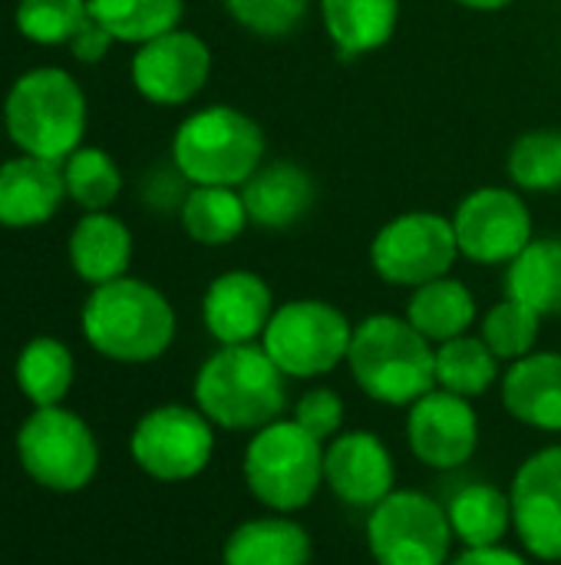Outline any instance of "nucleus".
I'll use <instances>...</instances> for the list:
<instances>
[{"label":"nucleus","mask_w":561,"mask_h":565,"mask_svg":"<svg viewBox=\"0 0 561 565\" xmlns=\"http://www.w3.org/2000/svg\"><path fill=\"white\" fill-rule=\"evenodd\" d=\"M288 377L261 344H222L195 377L198 411L225 430H261L288 407Z\"/></svg>","instance_id":"nucleus-1"},{"label":"nucleus","mask_w":561,"mask_h":565,"mask_svg":"<svg viewBox=\"0 0 561 565\" xmlns=\"http://www.w3.org/2000/svg\"><path fill=\"white\" fill-rule=\"evenodd\" d=\"M357 387L387 407H410L436 387L433 344L397 315H370L354 328L347 351Z\"/></svg>","instance_id":"nucleus-2"},{"label":"nucleus","mask_w":561,"mask_h":565,"mask_svg":"<svg viewBox=\"0 0 561 565\" xmlns=\"http://www.w3.org/2000/svg\"><path fill=\"white\" fill-rule=\"evenodd\" d=\"M83 334L109 361L149 364L169 351L175 338V311L159 288L122 275L96 285L86 298Z\"/></svg>","instance_id":"nucleus-3"},{"label":"nucleus","mask_w":561,"mask_h":565,"mask_svg":"<svg viewBox=\"0 0 561 565\" xmlns=\"http://www.w3.org/2000/svg\"><path fill=\"white\" fill-rule=\"evenodd\" d=\"M10 139L23 156L66 162L76 152L86 129V96L76 79L56 66L23 73L3 103Z\"/></svg>","instance_id":"nucleus-4"},{"label":"nucleus","mask_w":561,"mask_h":565,"mask_svg":"<svg viewBox=\"0 0 561 565\" xmlns=\"http://www.w3.org/2000/svg\"><path fill=\"white\" fill-rule=\"evenodd\" d=\"M245 487L271 513L304 510L324 483V444L311 437L294 417L274 420L245 447Z\"/></svg>","instance_id":"nucleus-5"},{"label":"nucleus","mask_w":561,"mask_h":565,"mask_svg":"<svg viewBox=\"0 0 561 565\" xmlns=\"http://www.w3.org/2000/svg\"><path fill=\"white\" fill-rule=\"evenodd\" d=\"M172 162L192 185H245L265 162V132L261 126L231 109L212 106L192 113L175 139Z\"/></svg>","instance_id":"nucleus-6"},{"label":"nucleus","mask_w":561,"mask_h":565,"mask_svg":"<svg viewBox=\"0 0 561 565\" xmlns=\"http://www.w3.org/2000/svg\"><path fill=\"white\" fill-rule=\"evenodd\" d=\"M350 338H354V324L341 308L327 301L301 298L274 308L261 334V348L281 367L284 377L311 381L331 374L337 364L347 361Z\"/></svg>","instance_id":"nucleus-7"},{"label":"nucleus","mask_w":561,"mask_h":565,"mask_svg":"<svg viewBox=\"0 0 561 565\" xmlns=\"http://www.w3.org/2000/svg\"><path fill=\"white\" fill-rule=\"evenodd\" d=\"M446 507L420 490H393L367 516V550L377 565H450Z\"/></svg>","instance_id":"nucleus-8"},{"label":"nucleus","mask_w":561,"mask_h":565,"mask_svg":"<svg viewBox=\"0 0 561 565\" xmlns=\"http://www.w3.org/2000/svg\"><path fill=\"white\" fill-rule=\"evenodd\" d=\"M17 454L30 480L53 493L83 490L99 470L93 430L69 411L36 407L17 434Z\"/></svg>","instance_id":"nucleus-9"},{"label":"nucleus","mask_w":561,"mask_h":565,"mask_svg":"<svg viewBox=\"0 0 561 565\" xmlns=\"http://www.w3.org/2000/svg\"><path fill=\"white\" fill-rule=\"evenodd\" d=\"M456 255L460 242L453 218L440 212H407L387 222L370 245L374 271L400 288H420L450 275Z\"/></svg>","instance_id":"nucleus-10"},{"label":"nucleus","mask_w":561,"mask_h":565,"mask_svg":"<svg viewBox=\"0 0 561 565\" xmlns=\"http://www.w3.org/2000/svg\"><path fill=\"white\" fill-rule=\"evenodd\" d=\"M215 424L198 407L165 404L149 411L132 437L129 450L142 473L162 483L195 480L215 454Z\"/></svg>","instance_id":"nucleus-11"},{"label":"nucleus","mask_w":561,"mask_h":565,"mask_svg":"<svg viewBox=\"0 0 561 565\" xmlns=\"http://www.w3.org/2000/svg\"><path fill=\"white\" fill-rule=\"evenodd\" d=\"M460 255L479 265H509L532 242V215L513 189H476L453 215Z\"/></svg>","instance_id":"nucleus-12"},{"label":"nucleus","mask_w":561,"mask_h":565,"mask_svg":"<svg viewBox=\"0 0 561 565\" xmlns=\"http://www.w3.org/2000/svg\"><path fill=\"white\" fill-rule=\"evenodd\" d=\"M509 503L522 550L542 563H561V444L522 460L509 487Z\"/></svg>","instance_id":"nucleus-13"},{"label":"nucleus","mask_w":561,"mask_h":565,"mask_svg":"<svg viewBox=\"0 0 561 565\" xmlns=\"http://www.w3.org/2000/svg\"><path fill=\"white\" fill-rule=\"evenodd\" d=\"M407 444L430 470H460L479 450V417L460 394L433 387L407 411Z\"/></svg>","instance_id":"nucleus-14"},{"label":"nucleus","mask_w":561,"mask_h":565,"mask_svg":"<svg viewBox=\"0 0 561 565\" xmlns=\"http://www.w3.org/2000/svg\"><path fill=\"white\" fill-rule=\"evenodd\" d=\"M212 73V53L202 36L169 30L139 46L132 56V83L155 106L188 103Z\"/></svg>","instance_id":"nucleus-15"},{"label":"nucleus","mask_w":561,"mask_h":565,"mask_svg":"<svg viewBox=\"0 0 561 565\" xmlns=\"http://www.w3.org/2000/svg\"><path fill=\"white\" fill-rule=\"evenodd\" d=\"M324 487L347 507L374 510L397 490L390 447L374 430H341L324 447Z\"/></svg>","instance_id":"nucleus-16"},{"label":"nucleus","mask_w":561,"mask_h":565,"mask_svg":"<svg viewBox=\"0 0 561 565\" xmlns=\"http://www.w3.org/2000/svg\"><path fill=\"white\" fill-rule=\"evenodd\" d=\"M274 315L271 288L255 271L218 275L202 301V321L218 344H255Z\"/></svg>","instance_id":"nucleus-17"},{"label":"nucleus","mask_w":561,"mask_h":565,"mask_svg":"<svg viewBox=\"0 0 561 565\" xmlns=\"http://www.w3.org/2000/svg\"><path fill=\"white\" fill-rule=\"evenodd\" d=\"M506 411L542 434H561V354L532 351L503 374Z\"/></svg>","instance_id":"nucleus-18"},{"label":"nucleus","mask_w":561,"mask_h":565,"mask_svg":"<svg viewBox=\"0 0 561 565\" xmlns=\"http://www.w3.org/2000/svg\"><path fill=\"white\" fill-rule=\"evenodd\" d=\"M66 195L63 166L36 156L0 166V225L30 228L56 215Z\"/></svg>","instance_id":"nucleus-19"},{"label":"nucleus","mask_w":561,"mask_h":565,"mask_svg":"<svg viewBox=\"0 0 561 565\" xmlns=\"http://www.w3.org/2000/svg\"><path fill=\"white\" fill-rule=\"evenodd\" d=\"M248 222L261 228H291L301 222L314 199V179L294 162H261L258 172L241 185Z\"/></svg>","instance_id":"nucleus-20"},{"label":"nucleus","mask_w":561,"mask_h":565,"mask_svg":"<svg viewBox=\"0 0 561 565\" xmlns=\"http://www.w3.org/2000/svg\"><path fill=\"white\" fill-rule=\"evenodd\" d=\"M311 533L291 516H258L231 530L222 565H311Z\"/></svg>","instance_id":"nucleus-21"},{"label":"nucleus","mask_w":561,"mask_h":565,"mask_svg":"<svg viewBox=\"0 0 561 565\" xmlns=\"http://www.w3.org/2000/svg\"><path fill=\"white\" fill-rule=\"evenodd\" d=\"M132 258L129 228L106 212H86L69 235V262L89 285H106L126 275Z\"/></svg>","instance_id":"nucleus-22"},{"label":"nucleus","mask_w":561,"mask_h":565,"mask_svg":"<svg viewBox=\"0 0 561 565\" xmlns=\"http://www.w3.org/2000/svg\"><path fill=\"white\" fill-rule=\"evenodd\" d=\"M327 36L344 56L380 50L400 17V0H321Z\"/></svg>","instance_id":"nucleus-23"},{"label":"nucleus","mask_w":561,"mask_h":565,"mask_svg":"<svg viewBox=\"0 0 561 565\" xmlns=\"http://www.w3.org/2000/svg\"><path fill=\"white\" fill-rule=\"evenodd\" d=\"M407 321L430 341V344H443L453 341L460 334H466L476 321V298L473 291L443 275L436 281H427L420 288H413V298L407 305Z\"/></svg>","instance_id":"nucleus-24"},{"label":"nucleus","mask_w":561,"mask_h":565,"mask_svg":"<svg viewBox=\"0 0 561 565\" xmlns=\"http://www.w3.org/2000/svg\"><path fill=\"white\" fill-rule=\"evenodd\" d=\"M446 516L453 526V536L463 543V550H483L499 546L506 533L513 530V503L509 493L496 483H470L453 493L446 503Z\"/></svg>","instance_id":"nucleus-25"},{"label":"nucleus","mask_w":561,"mask_h":565,"mask_svg":"<svg viewBox=\"0 0 561 565\" xmlns=\"http://www.w3.org/2000/svg\"><path fill=\"white\" fill-rule=\"evenodd\" d=\"M506 295L536 315H561V238H532L506 271Z\"/></svg>","instance_id":"nucleus-26"},{"label":"nucleus","mask_w":561,"mask_h":565,"mask_svg":"<svg viewBox=\"0 0 561 565\" xmlns=\"http://www.w3.org/2000/svg\"><path fill=\"white\" fill-rule=\"evenodd\" d=\"M179 212L188 238L198 245H228L248 225L245 199L231 185H195Z\"/></svg>","instance_id":"nucleus-27"},{"label":"nucleus","mask_w":561,"mask_h":565,"mask_svg":"<svg viewBox=\"0 0 561 565\" xmlns=\"http://www.w3.org/2000/svg\"><path fill=\"white\" fill-rule=\"evenodd\" d=\"M499 381V358L483 338L460 334L436 348V387L466 401L483 397Z\"/></svg>","instance_id":"nucleus-28"},{"label":"nucleus","mask_w":561,"mask_h":565,"mask_svg":"<svg viewBox=\"0 0 561 565\" xmlns=\"http://www.w3.org/2000/svg\"><path fill=\"white\" fill-rule=\"evenodd\" d=\"M89 17L103 23L112 40L149 43L182 20V0H89Z\"/></svg>","instance_id":"nucleus-29"},{"label":"nucleus","mask_w":561,"mask_h":565,"mask_svg":"<svg viewBox=\"0 0 561 565\" xmlns=\"http://www.w3.org/2000/svg\"><path fill=\"white\" fill-rule=\"evenodd\" d=\"M17 384L36 407H56L73 384V354L56 338H33L17 358Z\"/></svg>","instance_id":"nucleus-30"},{"label":"nucleus","mask_w":561,"mask_h":565,"mask_svg":"<svg viewBox=\"0 0 561 565\" xmlns=\"http://www.w3.org/2000/svg\"><path fill=\"white\" fill-rule=\"evenodd\" d=\"M509 175L526 192L561 189V129L522 132L509 149Z\"/></svg>","instance_id":"nucleus-31"},{"label":"nucleus","mask_w":561,"mask_h":565,"mask_svg":"<svg viewBox=\"0 0 561 565\" xmlns=\"http://www.w3.org/2000/svg\"><path fill=\"white\" fill-rule=\"evenodd\" d=\"M63 182H66V195L86 212L109 209L122 189V175L109 159V152L103 149H76L73 156H66Z\"/></svg>","instance_id":"nucleus-32"},{"label":"nucleus","mask_w":561,"mask_h":565,"mask_svg":"<svg viewBox=\"0 0 561 565\" xmlns=\"http://www.w3.org/2000/svg\"><path fill=\"white\" fill-rule=\"evenodd\" d=\"M539 324H542V315H536L529 305L506 295V301L489 308V315L483 318V341L499 361L513 364L536 351Z\"/></svg>","instance_id":"nucleus-33"},{"label":"nucleus","mask_w":561,"mask_h":565,"mask_svg":"<svg viewBox=\"0 0 561 565\" xmlns=\"http://www.w3.org/2000/svg\"><path fill=\"white\" fill-rule=\"evenodd\" d=\"M89 20V0H20L17 30L33 43H69Z\"/></svg>","instance_id":"nucleus-34"},{"label":"nucleus","mask_w":561,"mask_h":565,"mask_svg":"<svg viewBox=\"0 0 561 565\" xmlns=\"http://www.w3.org/2000/svg\"><path fill=\"white\" fill-rule=\"evenodd\" d=\"M225 7L258 36H284L308 17V0H225Z\"/></svg>","instance_id":"nucleus-35"},{"label":"nucleus","mask_w":561,"mask_h":565,"mask_svg":"<svg viewBox=\"0 0 561 565\" xmlns=\"http://www.w3.org/2000/svg\"><path fill=\"white\" fill-rule=\"evenodd\" d=\"M294 420L311 437H317L321 444H327V440H334L344 430V401L331 387H311L294 404Z\"/></svg>","instance_id":"nucleus-36"},{"label":"nucleus","mask_w":561,"mask_h":565,"mask_svg":"<svg viewBox=\"0 0 561 565\" xmlns=\"http://www.w3.org/2000/svg\"><path fill=\"white\" fill-rule=\"evenodd\" d=\"M109 43H112V33H109L103 23H96L93 17H89V20L76 30V36L69 40L73 53H76L79 60H86V63L103 60V56H106V50H109Z\"/></svg>","instance_id":"nucleus-37"},{"label":"nucleus","mask_w":561,"mask_h":565,"mask_svg":"<svg viewBox=\"0 0 561 565\" xmlns=\"http://www.w3.org/2000/svg\"><path fill=\"white\" fill-rule=\"evenodd\" d=\"M450 565H529L526 556L506 550V546H483V550H463Z\"/></svg>","instance_id":"nucleus-38"},{"label":"nucleus","mask_w":561,"mask_h":565,"mask_svg":"<svg viewBox=\"0 0 561 565\" xmlns=\"http://www.w3.org/2000/svg\"><path fill=\"white\" fill-rule=\"evenodd\" d=\"M460 7H470V10H503L509 7L513 0H456Z\"/></svg>","instance_id":"nucleus-39"}]
</instances>
